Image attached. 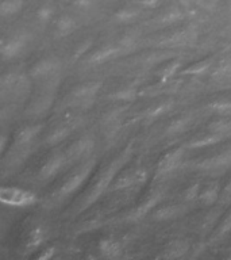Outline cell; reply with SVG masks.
<instances>
[{"label": "cell", "instance_id": "36", "mask_svg": "<svg viewBox=\"0 0 231 260\" xmlns=\"http://www.w3.org/2000/svg\"><path fill=\"white\" fill-rule=\"evenodd\" d=\"M212 111L220 114V115H231V99H220V101L212 102L208 105Z\"/></svg>", "mask_w": 231, "mask_h": 260}, {"label": "cell", "instance_id": "19", "mask_svg": "<svg viewBox=\"0 0 231 260\" xmlns=\"http://www.w3.org/2000/svg\"><path fill=\"white\" fill-rule=\"evenodd\" d=\"M231 233V206L227 211H224L219 219L218 225L215 226V229L211 232V235L208 236V244H215L223 240L227 235Z\"/></svg>", "mask_w": 231, "mask_h": 260}, {"label": "cell", "instance_id": "44", "mask_svg": "<svg viewBox=\"0 0 231 260\" xmlns=\"http://www.w3.org/2000/svg\"><path fill=\"white\" fill-rule=\"evenodd\" d=\"M70 2H72V0H70Z\"/></svg>", "mask_w": 231, "mask_h": 260}, {"label": "cell", "instance_id": "12", "mask_svg": "<svg viewBox=\"0 0 231 260\" xmlns=\"http://www.w3.org/2000/svg\"><path fill=\"white\" fill-rule=\"evenodd\" d=\"M189 210V203H170L164 206H157L151 213L153 221H169V219L180 218L181 215L188 213Z\"/></svg>", "mask_w": 231, "mask_h": 260}, {"label": "cell", "instance_id": "5", "mask_svg": "<svg viewBox=\"0 0 231 260\" xmlns=\"http://www.w3.org/2000/svg\"><path fill=\"white\" fill-rule=\"evenodd\" d=\"M95 144H96V140H95V136L92 133L83 134L80 138H77L76 141L72 142L65 149L69 166H74L76 162L83 161L84 158L92 156Z\"/></svg>", "mask_w": 231, "mask_h": 260}, {"label": "cell", "instance_id": "42", "mask_svg": "<svg viewBox=\"0 0 231 260\" xmlns=\"http://www.w3.org/2000/svg\"><path fill=\"white\" fill-rule=\"evenodd\" d=\"M73 3H74V6H77V7H88L89 4H91V2L89 0H72Z\"/></svg>", "mask_w": 231, "mask_h": 260}, {"label": "cell", "instance_id": "10", "mask_svg": "<svg viewBox=\"0 0 231 260\" xmlns=\"http://www.w3.org/2000/svg\"><path fill=\"white\" fill-rule=\"evenodd\" d=\"M69 166L68 157H66V153L65 152H57V153L50 154L45 164L40 168L38 171V175H36V179L40 182H50L53 178H56L57 175L60 174L61 171L64 170L65 167Z\"/></svg>", "mask_w": 231, "mask_h": 260}, {"label": "cell", "instance_id": "35", "mask_svg": "<svg viewBox=\"0 0 231 260\" xmlns=\"http://www.w3.org/2000/svg\"><path fill=\"white\" fill-rule=\"evenodd\" d=\"M200 190H202V183L200 182L192 183L189 187H186L185 191L182 192V199H184V202H196L199 198V194H200Z\"/></svg>", "mask_w": 231, "mask_h": 260}, {"label": "cell", "instance_id": "31", "mask_svg": "<svg viewBox=\"0 0 231 260\" xmlns=\"http://www.w3.org/2000/svg\"><path fill=\"white\" fill-rule=\"evenodd\" d=\"M190 115H181L170 122V125L166 129V136H176V134L182 133L190 123Z\"/></svg>", "mask_w": 231, "mask_h": 260}, {"label": "cell", "instance_id": "13", "mask_svg": "<svg viewBox=\"0 0 231 260\" xmlns=\"http://www.w3.org/2000/svg\"><path fill=\"white\" fill-rule=\"evenodd\" d=\"M44 125L42 123H34V125H26L23 127H19L14 134L12 138V145L26 148L31 145V142L38 137V134L42 132Z\"/></svg>", "mask_w": 231, "mask_h": 260}, {"label": "cell", "instance_id": "30", "mask_svg": "<svg viewBox=\"0 0 231 260\" xmlns=\"http://www.w3.org/2000/svg\"><path fill=\"white\" fill-rule=\"evenodd\" d=\"M24 0H2L0 4V14L4 18L12 16L23 8Z\"/></svg>", "mask_w": 231, "mask_h": 260}, {"label": "cell", "instance_id": "24", "mask_svg": "<svg viewBox=\"0 0 231 260\" xmlns=\"http://www.w3.org/2000/svg\"><path fill=\"white\" fill-rule=\"evenodd\" d=\"M54 26H56V31L58 36L65 37L72 34V31L77 27L76 19L73 16L68 15V14H64V15H60L54 22Z\"/></svg>", "mask_w": 231, "mask_h": 260}, {"label": "cell", "instance_id": "33", "mask_svg": "<svg viewBox=\"0 0 231 260\" xmlns=\"http://www.w3.org/2000/svg\"><path fill=\"white\" fill-rule=\"evenodd\" d=\"M180 67H181V60L176 58V60H172L170 62H168L164 68L160 69L157 75L161 77L162 80H169V79H172L173 76L178 75V72H180Z\"/></svg>", "mask_w": 231, "mask_h": 260}, {"label": "cell", "instance_id": "23", "mask_svg": "<svg viewBox=\"0 0 231 260\" xmlns=\"http://www.w3.org/2000/svg\"><path fill=\"white\" fill-rule=\"evenodd\" d=\"M214 65V60L212 58H203L199 60L194 64L188 65L186 68L181 69L178 72V76H202Z\"/></svg>", "mask_w": 231, "mask_h": 260}, {"label": "cell", "instance_id": "6", "mask_svg": "<svg viewBox=\"0 0 231 260\" xmlns=\"http://www.w3.org/2000/svg\"><path fill=\"white\" fill-rule=\"evenodd\" d=\"M103 87V81L101 80H91L85 81L83 84L76 85L74 88L70 91L68 96L69 105L72 106H85L92 103L95 96H96L99 91Z\"/></svg>", "mask_w": 231, "mask_h": 260}, {"label": "cell", "instance_id": "2", "mask_svg": "<svg viewBox=\"0 0 231 260\" xmlns=\"http://www.w3.org/2000/svg\"><path fill=\"white\" fill-rule=\"evenodd\" d=\"M96 166L97 158L95 154L84 158L83 161L77 162V166L74 164L72 170L69 171L68 174L65 175V178L61 180L56 190L49 195V198L46 199V205H49V207H54V205H58V203L70 198L74 192H77L83 187L85 180L92 175Z\"/></svg>", "mask_w": 231, "mask_h": 260}, {"label": "cell", "instance_id": "22", "mask_svg": "<svg viewBox=\"0 0 231 260\" xmlns=\"http://www.w3.org/2000/svg\"><path fill=\"white\" fill-rule=\"evenodd\" d=\"M73 126L65 125V123H61V125L56 126L54 129H52L50 133H48L46 138H45V145L46 146H57L60 145L61 142L65 141L66 138L69 137V134L72 133Z\"/></svg>", "mask_w": 231, "mask_h": 260}, {"label": "cell", "instance_id": "14", "mask_svg": "<svg viewBox=\"0 0 231 260\" xmlns=\"http://www.w3.org/2000/svg\"><path fill=\"white\" fill-rule=\"evenodd\" d=\"M27 44V38L24 34L22 36H12L10 38H3L2 41V57L3 60H11L19 56L23 52Z\"/></svg>", "mask_w": 231, "mask_h": 260}, {"label": "cell", "instance_id": "4", "mask_svg": "<svg viewBox=\"0 0 231 260\" xmlns=\"http://www.w3.org/2000/svg\"><path fill=\"white\" fill-rule=\"evenodd\" d=\"M149 172L143 167H127L118 174L115 180L112 182L108 191H123L131 187H138L145 184L147 180Z\"/></svg>", "mask_w": 231, "mask_h": 260}, {"label": "cell", "instance_id": "41", "mask_svg": "<svg viewBox=\"0 0 231 260\" xmlns=\"http://www.w3.org/2000/svg\"><path fill=\"white\" fill-rule=\"evenodd\" d=\"M54 252H56V248L54 247H50V248H46V249H41L40 255H36L35 257L40 260H48L50 259L53 255H54Z\"/></svg>", "mask_w": 231, "mask_h": 260}, {"label": "cell", "instance_id": "3", "mask_svg": "<svg viewBox=\"0 0 231 260\" xmlns=\"http://www.w3.org/2000/svg\"><path fill=\"white\" fill-rule=\"evenodd\" d=\"M0 202L11 207H30L38 202L35 192L16 186H3L0 188Z\"/></svg>", "mask_w": 231, "mask_h": 260}, {"label": "cell", "instance_id": "25", "mask_svg": "<svg viewBox=\"0 0 231 260\" xmlns=\"http://www.w3.org/2000/svg\"><path fill=\"white\" fill-rule=\"evenodd\" d=\"M139 14H141V10L135 6H126L117 10V12L113 14V19L117 20L118 23H130L134 19H137Z\"/></svg>", "mask_w": 231, "mask_h": 260}, {"label": "cell", "instance_id": "39", "mask_svg": "<svg viewBox=\"0 0 231 260\" xmlns=\"http://www.w3.org/2000/svg\"><path fill=\"white\" fill-rule=\"evenodd\" d=\"M91 45H92V40H88V41H84V42H81V44L77 46L76 50H74V54H73V57H74V58H79V57L87 54L88 49L91 48Z\"/></svg>", "mask_w": 231, "mask_h": 260}, {"label": "cell", "instance_id": "18", "mask_svg": "<svg viewBox=\"0 0 231 260\" xmlns=\"http://www.w3.org/2000/svg\"><path fill=\"white\" fill-rule=\"evenodd\" d=\"M220 191H222V187H220L219 180L218 179H212L210 182H207L204 186H202L198 202L204 205V206H211V205L219 202Z\"/></svg>", "mask_w": 231, "mask_h": 260}, {"label": "cell", "instance_id": "1", "mask_svg": "<svg viewBox=\"0 0 231 260\" xmlns=\"http://www.w3.org/2000/svg\"><path fill=\"white\" fill-rule=\"evenodd\" d=\"M133 153L134 141H131L130 144H127V146L122 150L121 153L118 154L117 157L109 161V164L104 166L99 171V174L92 179V182L88 186V188L83 192L81 198L72 207L73 217L84 213L87 209H89L93 203L96 202L97 199L100 198L101 195L104 194L105 191L109 190V187H111L112 182L118 176V174L130 162Z\"/></svg>", "mask_w": 231, "mask_h": 260}, {"label": "cell", "instance_id": "7", "mask_svg": "<svg viewBox=\"0 0 231 260\" xmlns=\"http://www.w3.org/2000/svg\"><path fill=\"white\" fill-rule=\"evenodd\" d=\"M61 71V61L57 57H45L36 61L28 71L31 80L48 81L58 76Z\"/></svg>", "mask_w": 231, "mask_h": 260}, {"label": "cell", "instance_id": "16", "mask_svg": "<svg viewBox=\"0 0 231 260\" xmlns=\"http://www.w3.org/2000/svg\"><path fill=\"white\" fill-rule=\"evenodd\" d=\"M224 138L227 137L226 136H223V134L214 133V132L207 130L206 133L198 134L196 137L190 138L189 141L185 144V146L186 149H200V148H207V146H212L216 145V144H220Z\"/></svg>", "mask_w": 231, "mask_h": 260}, {"label": "cell", "instance_id": "8", "mask_svg": "<svg viewBox=\"0 0 231 260\" xmlns=\"http://www.w3.org/2000/svg\"><path fill=\"white\" fill-rule=\"evenodd\" d=\"M195 168L208 175L223 174L224 171L231 168V148L223 150L218 154L203 158L195 166Z\"/></svg>", "mask_w": 231, "mask_h": 260}, {"label": "cell", "instance_id": "15", "mask_svg": "<svg viewBox=\"0 0 231 260\" xmlns=\"http://www.w3.org/2000/svg\"><path fill=\"white\" fill-rule=\"evenodd\" d=\"M190 241L189 240L177 239L170 241L164 251L158 255V257H164V259H180L182 256H186L190 252Z\"/></svg>", "mask_w": 231, "mask_h": 260}, {"label": "cell", "instance_id": "43", "mask_svg": "<svg viewBox=\"0 0 231 260\" xmlns=\"http://www.w3.org/2000/svg\"><path fill=\"white\" fill-rule=\"evenodd\" d=\"M198 2H203V0H198Z\"/></svg>", "mask_w": 231, "mask_h": 260}, {"label": "cell", "instance_id": "29", "mask_svg": "<svg viewBox=\"0 0 231 260\" xmlns=\"http://www.w3.org/2000/svg\"><path fill=\"white\" fill-rule=\"evenodd\" d=\"M138 87L137 85H130V87H125V88L117 89L108 95L109 99L113 101H122V102H131L138 96Z\"/></svg>", "mask_w": 231, "mask_h": 260}, {"label": "cell", "instance_id": "11", "mask_svg": "<svg viewBox=\"0 0 231 260\" xmlns=\"http://www.w3.org/2000/svg\"><path fill=\"white\" fill-rule=\"evenodd\" d=\"M186 146L181 145L173 149L168 150L165 154H162L160 160L157 161V167H156V176H162L174 171L180 164L185 153Z\"/></svg>", "mask_w": 231, "mask_h": 260}, {"label": "cell", "instance_id": "9", "mask_svg": "<svg viewBox=\"0 0 231 260\" xmlns=\"http://www.w3.org/2000/svg\"><path fill=\"white\" fill-rule=\"evenodd\" d=\"M164 195H165V191L162 188L151 191L150 194L146 195L145 198L138 203L137 206L134 207L133 210L130 211L129 214L126 215V221L137 222V221H141V219L145 218L150 211H153L161 203V201L164 199Z\"/></svg>", "mask_w": 231, "mask_h": 260}, {"label": "cell", "instance_id": "32", "mask_svg": "<svg viewBox=\"0 0 231 260\" xmlns=\"http://www.w3.org/2000/svg\"><path fill=\"white\" fill-rule=\"evenodd\" d=\"M172 107H173V102L170 101H165L162 102V103H158L157 106L151 107V109L146 113V119L149 122L156 121V119H158L160 117H162L164 114L168 113Z\"/></svg>", "mask_w": 231, "mask_h": 260}, {"label": "cell", "instance_id": "37", "mask_svg": "<svg viewBox=\"0 0 231 260\" xmlns=\"http://www.w3.org/2000/svg\"><path fill=\"white\" fill-rule=\"evenodd\" d=\"M219 203H220V206H224V205L231 203V179L228 180V183H227L226 186L223 187L222 191H220Z\"/></svg>", "mask_w": 231, "mask_h": 260}, {"label": "cell", "instance_id": "34", "mask_svg": "<svg viewBox=\"0 0 231 260\" xmlns=\"http://www.w3.org/2000/svg\"><path fill=\"white\" fill-rule=\"evenodd\" d=\"M54 11H56V8L53 7L52 4H42V6L36 10V20H38L41 24L46 26V24L52 22L53 16H54Z\"/></svg>", "mask_w": 231, "mask_h": 260}, {"label": "cell", "instance_id": "27", "mask_svg": "<svg viewBox=\"0 0 231 260\" xmlns=\"http://www.w3.org/2000/svg\"><path fill=\"white\" fill-rule=\"evenodd\" d=\"M207 130L214 132V133H220L226 137L231 136V115L228 118H219V119H214L207 125Z\"/></svg>", "mask_w": 231, "mask_h": 260}, {"label": "cell", "instance_id": "38", "mask_svg": "<svg viewBox=\"0 0 231 260\" xmlns=\"http://www.w3.org/2000/svg\"><path fill=\"white\" fill-rule=\"evenodd\" d=\"M230 72H231L230 61H223V62H220V64L216 67V69H215V72H214V76L226 77L227 75H230Z\"/></svg>", "mask_w": 231, "mask_h": 260}, {"label": "cell", "instance_id": "26", "mask_svg": "<svg viewBox=\"0 0 231 260\" xmlns=\"http://www.w3.org/2000/svg\"><path fill=\"white\" fill-rule=\"evenodd\" d=\"M224 213L223 209H214V210H211L208 214L206 215V218L203 221L202 223V232L203 235H211V232L214 231L215 226L218 225L219 219L222 217V214Z\"/></svg>", "mask_w": 231, "mask_h": 260}, {"label": "cell", "instance_id": "21", "mask_svg": "<svg viewBox=\"0 0 231 260\" xmlns=\"http://www.w3.org/2000/svg\"><path fill=\"white\" fill-rule=\"evenodd\" d=\"M122 245L118 240L108 237V239H101L99 241V252L105 259H118L122 256Z\"/></svg>", "mask_w": 231, "mask_h": 260}, {"label": "cell", "instance_id": "20", "mask_svg": "<svg viewBox=\"0 0 231 260\" xmlns=\"http://www.w3.org/2000/svg\"><path fill=\"white\" fill-rule=\"evenodd\" d=\"M46 239V232L42 226H34L31 231L28 232L23 243V249L26 253L36 251L38 248L45 243Z\"/></svg>", "mask_w": 231, "mask_h": 260}, {"label": "cell", "instance_id": "28", "mask_svg": "<svg viewBox=\"0 0 231 260\" xmlns=\"http://www.w3.org/2000/svg\"><path fill=\"white\" fill-rule=\"evenodd\" d=\"M181 19H184V14L181 12V10L177 7H173L166 10L162 15L158 16L157 23L161 24V26H170V24L177 23Z\"/></svg>", "mask_w": 231, "mask_h": 260}, {"label": "cell", "instance_id": "17", "mask_svg": "<svg viewBox=\"0 0 231 260\" xmlns=\"http://www.w3.org/2000/svg\"><path fill=\"white\" fill-rule=\"evenodd\" d=\"M122 52V46L119 45H105V46H100L96 50H93L92 53H89L88 64L91 65H100L104 64L107 61L112 60Z\"/></svg>", "mask_w": 231, "mask_h": 260}, {"label": "cell", "instance_id": "40", "mask_svg": "<svg viewBox=\"0 0 231 260\" xmlns=\"http://www.w3.org/2000/svg\"><path fill=\"white\" fill-rule=\"evenodd\" d=\"M162 0H137L138 6L143 8H156L161 4Z\"/></svg>", "mask_w": 231, "mask_h": 260}]
</instances>
